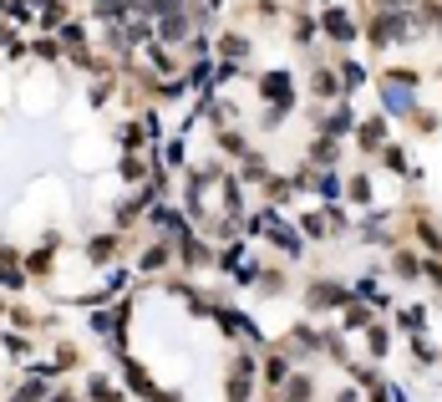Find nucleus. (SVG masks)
<instances>
[{
    "mask_svg": "<svg viewBox=\"0 0 442 402\" xmlns=\"http://www.w3.org/2000/svg\"><path fill=\"white\" fill-rule=\"evenodd\" d=\"M371 36H376V46H397V41H407V36H412V21H401V16H376V21H371Z\"/></svg>",
    "mask_w": 442,
    "mask_h": 402,
    "instance_id": "f257e3e1",
    "label": "nucleus"
},
{
    "mask_svg": "<svg viewBox=\"0 0 442 402\" xmlns=\"http://www.w3.org/2000/svg\"><path fill=\"white\" fill-rule=\"evenodd\" d=\"M310 306H316V310H335V306H351V290H341L335 280H320L316 290H310Z\"/></svg>",
    "mask_w": 442,
    "mask_h": 402,
    "instance_id": "f03ea898",
    "label": "nucleus"
},
{
    "mask_svg": "<svg viewBox=\"0 0 442 402\" xmlns=\"http://www.w3.org/2000/svg\"><path fill=\"white\" fill-rule=\"evenodd\" d=\"M320 25H326L331 36H341V41H351V36H356V25H351L346 10H326V16H320Z\"/></svg>",
    "mask_w": 442,
    "mask_h": 402,
    "instance_id": "7ed1b4c3",
    "label": "nucleus"
},
{
    "mask_svg": "<svg viewBox=\"0 0 442 402\" xmlns=\"http://www.w3.org/2000/svg\"><path fill=\"white\" fill-rule=\"evenodd\" d=\"M310 92H316L320 102H326V97H335V92H341V82H335V72H326V67H320L316 76H310Z\"/></svg>",
    "mask_w": 442,
    "mask_h": 402,
    "instance_id": "20e7f679",
    "label": "nucleus"
},
{
    "mask_svg": "<svg viewBox=\"0 0 442 402\" xmlns=\"http://www.w3.org/2000/svg\"><path fill=\"white\" fill-rule=\"evenodd\" d=\"M265 97H269V102H280V97L290 102V72H269V76H265Z\"/></svg>",
    "mask_w": 442,
    "mask_h": 402,
    "instance_id": "39448f33",
    "label": "nucleus"
},
{
    "mask_svg": "<svg viewBox=\"0 0 442 402\" xmlns=\"http://www.w3.org/2000/svg\"><path fill=\"white\" fill-rule=\"evenodd\" d=\"M382 142H386V118H371L361 127V148H382Z\"/></svg>",
    "mask_w": 442,
    "mask_h": 402,
    "instance_id": "423d86ee",
    "label": "nucleus"
},
{
    "mask_svg": "<svg viewBox=\"0 0 442 402\" xmlns=\"http://www.w3.org/2000/svg\"><path fill=\"white\" fill-rule=\"evenodd\" d=\"M275 244H280L285 255H300V250H305V244H300V235H295L290 224H275Z\"/></svg>",
    "mask_w": 442,
    "mask_h": 402,
    "instance_id": "0eeeda50",
    "label": "nucleus"
},
{
    "mask_svg": "<svg viewBox=\"0 0 442 402\" xmlns=\"http://www.w3.org/2000/svg\"><path fill=\"white\" fill-rule=\"evenodd\" d=\"M422 316H427L422 306H412V310L401 306V331H422Z\"/></svg>",
    "mask_w": 442,
    "mask_h": 402,
    "instance_id": "6e6552de",
    "label": "nucleus"
},
{
    "mask_svg": "<svg viewBox=\"0 0 442 402\" xmlns=\"http://www.w3.org/2000/svg\"><path fill=\"white\" fill-rule=\"evenodd\" d=\"M326 133H351V112H346V107H335V112H331Z\"/></svg>",
    "mask_w": 442,
    "mask_h": 402,
    "instance_id": "1a4fd4ad",
    "label": "nucleus"
},
{
    "mask_svg": "<svg viewBox=\"0 0 442 402\" xmlns=\"http://www.w3.org/2000/svg\"><path fill=\"white\" fill-rule=\"evenodd\" d=\"M386 168H392V173H412V168H407V153H401V148H386Z\"/></svg>",
    "mask_w": 442,
    "mask_h": 402,
    "instance_id": "9d476101",
    "label": "nucleus"
},
{
    "mask_svg": "<svg viewBox=\"0 0 442 402\" xmlns=\"http://www.w3.org/2000/svg\"><path fill=\"white\" fill-rule=\"evenodd\" d=\"M392 265H397V275H417V270H422V265H417V260H412V255H407V250H397V260H392Z\"/></svg>",
    "mask_w": 442,
    "mask_h": 402,
    "instance_id": "9b49d317",
    "label": "nucleus"
},
{
    "mask_svg": "<svg viewBox=\"0 0 442 402\" xmlns=\"http://www.w3.org/2000/svg\"><path fill=\"white\" fill-rule=\"evenodd\" d=\"M341 76H346V82H341V87H361V82H366V72H361V67H356V61H346V67H341Z\"/></svg>",
    "mask_w": 442,
    "mask_h": 402,
    "instance_id": "f8f14e48",
    "label": "nucleus"
},
{
    "mask_svg": "<svg viewBox=\"0 0 442 402\" xmlns=\"http://www.w3.org/2000/svg\"><path fill=\"white\" fill-rule=\"evenodd\" d=\"M351 199H356V204H371V184H366V178H351Z\"/></svg>",
    "mask_w": 442,
    "mask_h": 402,
    "instance_id": "ddd939ff",
    "label": "nucleus"
}]
</instances>
